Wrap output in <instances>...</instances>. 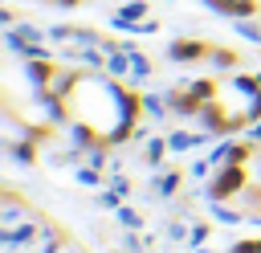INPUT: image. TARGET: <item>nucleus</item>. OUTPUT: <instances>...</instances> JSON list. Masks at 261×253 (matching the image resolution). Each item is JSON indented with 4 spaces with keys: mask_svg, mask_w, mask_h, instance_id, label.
I'll list each match as a JSON object with an SVG mask.
<instances>
[{
    "mask_svg": "<svg viewBox=\"0 0 261 253\" xmlns=\"http://www.w3.org/2000/svg\"><path fill=\"white\" fill-rule=\"evenodd\" d=\"M61 110L94 139V143H118L135 118H139V98L135 90L110 82V78H98V73H61V94H57Z\"/></svg>",
    "mask_w": 261,
    "mask_h": 253,
    "instance_id": "nucleus-1",
    "label": "nucleus"
},
{
    "mask_svg": "<svg viewBox=\"0 0 261 253\" xmlns=\"http://www.w3.org/2000/svg\"><path fill=\"white\" fill-rule=\"evenodd\" d=\"M249 82H253V78H232V82L216 78V82H200V86L184 90L179 106H188V110L204 114L216 131L245 127V122H253V118L261 114V86H257L253 94H241Z\"/></svg>",
    "mask_w": 261,
    "mask_h": 253,
    "instance_id": "nucleus-2",
    "label": "nucleus"
},
{
    "mask_svg": "<svg viewBox=\"0 0 261 253\" xmlns=\"http://www.w3.org/2000/svg\"><path fill=\"white\" fill-rule=\"evenodd\" d=\"M212 192L220 204L249 212V216H261V147H237Z\"/></svg>",
    "mask_w": 261,
    "mask_h": 253,
    "instance_id": "nucleus-3",
    "label": "nucleus"
},
{
    "mask_svg": "<svg viewBox=\"0 0 261 253\" xmlns=\"http://www.w3.org/2000/svg\"><path fill=\"white\" fill-rule=\"evenodd\" d=\"M224 8H237V12H253V0H216Z\"/></svg>",
    "mask_w": 261,
    "mask_h": 253,
    "instance_id": "nucleus-4",
    "label": "nucleus"
}]
</instances>
